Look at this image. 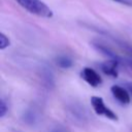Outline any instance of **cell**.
Wrapping results in <instances>:
<instances>
[{"label": "cell", "mask_w": 132, "mask_h": 132, "mask_svg": "<svg viewBox=\"0 0 132 132\" xmlns=\"http://www.w3.org/2000/svg\"><path fill=\"white\" fill-rule=\"evenodd\" d=\"M15 2L32 14L46 19L54 15L53 10L41 0H15Z\"/></svg>", "instance_id": "6da1fadb"}, {"label": "cell", "mask_w": 132, "mask_h": 132, "mask_svg": "<svg viewBox=\"0 0 132 132\" xmlns=\"http://www.w3.org/2000/svg\"><path fill=\"white\" fill-rule=\"evenodd\" d=\"M91 104H92V107H93L94 111L98 116H103V117H105L109 120L118 121V116L110 108H108L104 104V101L101 97H98V96L91 97Z\"/></svg>", "instance_id": "7a4b0ae2"}, {"label": "cell", "mask_w": 132, "mask_h": 132, "mask_svg": "<svg viewBox=\"0 0 132 132\" xmlns=\"http://www.w3.org/2000/svg\"><path fill=\"white\" fill-rule=\"evenodd\" d=\"M81 77L87 84H89L92 87H98L102 82L101 76L93 68H90V67H86L82 69Z\"/></svg>", "instance_id": "3957f363"}, {"label": "cell", "mask_w": 132, "mask_h": 132, "mask_svg": "<svg viewBox=\"0 0 132 132\" xmlns=\"http://www.w3.org/2000/svg\"><path fill=\"white\" fill-rule=\"evenodd\" d=\"M120 61L118 59L110 58L106 61H104L101 64V70L104 74L111 76V77H117L118 76V68H119Z\"/></svg>", "instance_id": "277c9868"}, {"label": "cell", "mask_w": 132, "mask_h": 132, "mask_svg": "<svg viewBox=\"0 0 132 132\" xmlns=\"http://www.w3.org/2000/svg\"><path fill=\"white\" fill-rule=\"evenodd\" d=\"M110 91H111L113 97H114L119 102H121V103H123V104H128V103L130 102L131 98H130L129 92H128L126 89H124L123 87L118 86V85H114V86H112V87L110 88Z\"/></svg>", "instance_id": "5b68a950"}, {"label": "cell", "mask_w": 132, "mask_h": 132, "mask_svg": "<svg viewBox=\"0 0 132 132\" xmlns=\"http://www.w3.org/2000/svg\"><path fill=\"white\" fill-rule=\"evenodd\" d=\"M57 64L61 68H70L72 66V60L66 56H61L57 59Z\"/></svg>", "instance_id": "8992f818"}, {"label": "cell", "mask_w": 132, "mask_h": 132, "mask_svg": "<svg viewBox=\"0 0 132 132\" xmlns=\"http://www.w3.org/2000/svg\"><path fill=\"white\" fill-rule=\"evenodd\" d=\"M9 45H10L9 38L4 33H0V48L1 50H4V48H6Z\"/></svg>", "instance_id": "52a82bcc"}, {"label": "cell", "mask_w": 132, "mask_h": 132, "mask_svg": "<svg viewBox=\"0 0 132 132\" xmlns=\"http://www.w3.org/2000/svg\"><path fill=\"white\" fill-rule=\"evenodd\" d=\"M7 111V105L4 102V100H1V104H0V117H4L5 113Z\"/></svg>", "instance_id": "ba28073f"}, {"label": "cell", "mask_w": 132, "mask_h": 132, "mask_svg": "<svg viewBox=\"0 0 132 132\" xmlns=\"http://www.w3.org/2000/svg\"><path fill=\"white\" fill-rule=\"evenodd\" d=\"M50 132H68L63 126H56V127H54Z\"/></svg>", "instance_id": "9c48e42d"}, {"label": "cell", "mask_w": 132, "mask_h": 132, "mask_svg": "<svg viewBox=\"0 0 132 132\" xmlns=\"http://www.w3.org/2000/svg\"><path fill=\"white\" fill-rule=\"evenodd\" d=\"M112 1L124 4V5H127V6H132V0H112Z\"/></svg>", "instance_id": "30bf717a"}, {"label": "cell", "mask_w": 132, "mask_h": 132, "mask_svg": "<svg viewBox=\"0 0 132 132\" xmlns=\"http://www.w3.org/2000/svg\"><path fill=\"white\" fill-rule=\"evenodd\" d=\"M127 89H128V91L130 92V94L132 95V82H129V84H127Z\"/></svg>", "instance_id": "8fae6325"}]
</instances>
